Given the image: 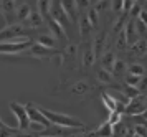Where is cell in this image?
<instances>
[{
  "label": "cell",
  "mask_w": 147,
  "mask_h": 137,
  "mask_svg": "<svg viewBox=\"0 0 147 137\" xmlns=\"http://www.w3.org/2000/svg\"><path fill=\"white\" fill-rule=\"evenodd\" d=\"M40 107V106H38ZM41 114L50 121V124L53 126H61V127H76V129H86V124L80 121V119L73 117V116H68L65 112H56L51 111V109H45V107H40Z\"/></svg>",
  "instance_id": "obj_1"
},
{
  "label": "cell",
  "mask_w": 147,
  "mask_h": 137,
  "mask_svg": "<svg viewBox=\"0 0 147 137\" xmlns=\"http://www.w3.org/2000/svg\"><path fill=\"white\" fill-rule=\"evenodd\" d=\"M35 32L28 28L25 23H12L0 30V43L2 41H18V40H32L28 38V33Z\"/></svg>",
  "instance_id": "obj_2"
},
{
  "label": "cell",
  "mask_w": 147,
  "mask_h": 137,
  "mask_svg": "<svg viewBox=\"0 0 147 137\" xmlns=\"http://www.w3.org/2000/svg\"><path fill=\"white\" fill-rule=\"evenodd\" d=\"M33 40H18V41H2L0 55H23L32 46Z\"/></svg>",
  "instance_id": "obj_3"
},
{
  "label": "cell",
  "mask_w": 147,
  "mask_h": 137,
  "mask_svg": "<svg viewBox=\"0 0 147 137\" xmlns=\"http://www.w3.org/2000/svg\"><path fill=\"white\" fill-rule=\"evenodd\" d=\"M23 55L32 56V58H36V59H51L53 56H56V55H61V51L58 48H47V46H43V45H40V43H36V41H33L32 46H30Z\"/></svg>",
  "instance_id": "obj_4"
},
{
  "label": "cell",
  "mask_w": 147,
  "mask_h": 137,
  "mask_svg": "<svg viewBox=\"0 0 147 137\" xmlns=\"http://www.w3.org/2000/svg\"><path fill=\"white\" fill-rule=\"evenodd\" d=\"M10 111L15 114V117L18 119V127H17V129L27 132L28 124H30V119H28L25 104H20V103H10Z\"/></svg>",
  "instance_id": "obj_5"
},
{
  "label": "cell",
  "mask_w": 147,
  "mask_h": 137,
  "mask_svg": "<svg viewBox=\"0 0 147 137\" xmlns=\"http://www.w3.org/2000/svg\"><path fill=\"white\" fill-rule=\"evenodd\" d=\"M146 109H147V106H146V98H144V94H137V96L131 98L129 104H127L126 109H124V112H126L127 116H137V114H142Z\"/></svg>",
  "instance_id": "obj_6"
},
{
  "label": "cell",
  "mask_w": 147,
  "mask_h": 137,
  "mask_svg": "<svg viewBox=\"0 0 147 137\" xmlns=\"http://www.w3.org/2000/svg\"><path fill=\"white\" fill-rule=\"evenodd\" d=\"M25 109H27V114H28V119L32 121V122H38V124H43L45 127H50V121H48L43 114H41L40 107L36 104H33V103H28V104H25Z\"/></svg>",
  "instance_id": "obj_7"
},
{
  "label": "cell",
  "mask_w": 147,
  "mask_h": 137,
  "mask_svg": "<svg viewBox=\"0 0 147 137\" xmlns=\"http://www.w3.org/2000/svg\"><path fill=\"white\" fill-rule=\"evenodd\" d=\"M22 23H25L28 28H32V30H40L45 26V18H43V15H41L36 8H32V12L28 15V18L25 22H22Z\"/></svg>",
  "instance_id": "obj_8"
},
{
  "label": "cell",
  "mask_w": 147,
  "mask_h": 137,
  "mask_svg": "<svg viewBox=\"0 0 147 137\" xmlns=\"http://www.w3.org/2000/svg\"><path fill=\"white\" fill-rule=\"evenodd\" d=\"M61 7H63L65 13L68 15V18L71 22H74V23H78L80 12H78V7L74 3V0H61Z\"/></svg>",
  "instance_id": "obj_9"
},
{
  "label": "cell",
  "mask_w": 147,
  "mask_h": 137,
  "mask_svg": "<svg viewBox=\"0 0 147 137\" xmlns=\"http://www.w3.org/2000/svg\"><path fill=\"white\" fill-rule=\"evenodd\" d=\"M33 41H36V43H40V45H43V46H47V48H58V38L55 36L53 33H50V32H47V33H38L36 35V38L33 40Z\"/></svg>",
  "instance_id": "obj_10"
},
{
  "label": "cell",
  "mask_w": 147,
  "mask_h": 137,
  "mask_svg": "<svg viewBox=\"0 0 147 137\" xmlns=\"http://www.w3.org/2000/svg\"><path fill=\"white\" fill-rule=\"evenodd\" d=\"M83 66H89L94 63V59H96V55H94V50H93V43H91V40L89 41H83Z\"/></svg>",
  "instance_id": "obj_11"
},
{
  "label": "cell",
  "mask_w": 147,
  "mask_h": 137,
  "mask_svg": "<svg viewBox=\"0 0 147 137\" xmlns=\"http://www.w3.org/2000/svg\"><path fill=\"white\" fill-rule=\"evenodd\" d=\"M88 137H114V127L106 121V122L101 124L98 129H94L93 132H89Z\"/></svg>",
  "instance_id": "obj_12"
},
{
  "label": "cell",
  "mask_w": 147,
  "mask_h": 137,
  "mask_svg": "<svg viewBox=\"0 0 147 137\" xmlns=\"http://www.w3.org/2000/svg\"><path fill=\"white\" fill-rule=\"evenodd\" d=\"M91 88H93V86L89 84L88 81L80 79V81H76V83H73V84H71L69 92H71V94H74V96H84L86 92L91 91Z\"/></svg>",
  "instance_id": "obj_13"
},
{
  "label": "cell",
  "mask_w": 147,
  "mask_h": 137,
  "mask_svg": "<svg viewBox=\"0 0 147 137\" xmlns=\"http://www.w3.org/2000/svg\"><path fill=\"white\" fill-rule=\"evenodd\" d=\"M32 8H33V7H30L27 2H23V3H20V5H17V8H15V20H17V23L25 22V20L28 18L30 12H32Z\"/></svg>",
  "instance_id": "obj_14"
},
{
  "label": "cell",
  "mask_w": 147,
  "mask_h": 137,
  "mask_svg": "<svg viewBox=\"0 0 147 137\" xmlns=\"http://www.w3.org/2000/svg\"><path fill=\"white\" fill-rule=\"evenodd\" d=\"M131 51H132L134 56H137V58H144L147 55V41L144 38H139L136 43L131 45Z\"/></svg>",
  "instance_id": "obj_15"
},
{
  "label": "cell",
  "mask_w": 147,
  "mask_h": 137,
  "mask_svg": "<svg viewBox=\"0 0 147 137\" xmlns=\"http://www.w3.org/2000/svg\"><path fill=\"white\" fill-rule=\"evenodd\" d=\"M114 63H116V55H114V51L107 50L106 53H102V56H101V68H104V70L113 73Z\"/></svg>",
  "instance_id": "obj_16"
},
{
  "label": "cell",
  "mask_w": 147,
  "mask_h": 137,
  "mask_svg": "<svg viewBox=\"0 0 147 137\" xmlns=\"http://www.w3.org/2000/svg\"><path fill=\"white\" fill-rule=\"evenodd\" d=\"M101 98H102V104L109 112H117V103L111 92H101Z\"/></svg>",
  "instance_id": "obj_17"
},
{
  "label": "cell",
  "mask_w": 147,
  "mask_h": 137,
  "mask_svg": "<svg viewBox=\"0 0 147 137\" xmlns=\"http://www.w3.org/2000/svg\"><path fill=\"white\" fill-rule=\"evenodd\" d=\"M96 79L99 81L101 84H113V73L107 71V70H104V68H99L98 71H96Z\"/></svg>",
  "instance_id": "obj_18"
},
{
  "label": "cell",
  "mask_w": 147,
  "mask_h": 137,
  "mask_svg": "<svg viewBox=\"0 0 147 137\" xmlns=\"http://www.w3.org/2000/svg\"><path fill=\"white\" fill-rule=\"evenodd\" d=\"M126 73H129V74H134V76H146V68L140 65V63H131V65L127 66V71Z\"/></svg>",
  "instance_id": "obj_19"
},
{
  "label": "cell",
  "mask_w": 147,
  "mask_h": 137,
  "mask_svg": "<svg viewBox=\"0 0 147 137\" xmlns=\"http://www.w3.org/2000/svg\"><path fill=\"white\" fill-rule=\"evenodd\" d=\"M50 5H51V0H36V10L43 17H47L50 13Z\"/></svg>",
  "instance_id": "obj_20"
},
{
  "label": "cell",
  "mask_w": 147,
  "mask_h": 137,
  "mask_svg": "<svg viewBox=\"0 0 147 137\" xmlns=\"http://www.w3.org/2000/svg\"><path fill=\"white\" fill-rule=\"evenodd\" d=\"M142 78H144V76H142ZM142 78H140V76H134V74H129V73H126V74H124V83H126V86L137 88Z\"/></svg>",
  "instance_id": "obj_21"
},
{
  "label": "cell",
  "mask_w": 147,
  "mask_h": 137,
  "mask_svg": "<svg viewBox=\"0 0 147 137\" xmlns=\"http://www.w3.org/2000/svg\"><path fill=\"white\" fill-rule=\"evenodd\" d=\"M47 127L43 124H38V122H32L30 121V124H28V129H27V132H30V134H33V136H40L41 132L45 131Z\"/></svg>",
  "instance_id": "obj_22"
},
{
  "label": "cell",
  "mask_w": 147,
  "mask_h": 137,
  "mask_svg": "<svg viewBox=\"0 0 147 137\" xmlns=\"http://www.w3.org/2000/svg\"><path fill=\"white\" fill-rule=\"evenodd\" d=\"M126 63L122 61V59H116V63H114V68H113V76H121V74H124L126 73Z\"/></svg>",
  "instance_id": "obj_23"
},
{
  "label": "cell",
  "mask_w": 147,
  "mask_h": 137,
  "mask_svg": "<svg viewBox=\"0 0 147 137\" xmlns=\"http://www.w3.org/2000/svg\"><path fill=\"white\" fill-rule=\"evenodd\" d=\"M18 129L17 127H10V126H2L0 127V137H13L15 134H18Z\"/></svg>",
  "instance_id": "obj_24"
},
{
  "label": "cell",
  "mask_w": 147,
  "mask_h": 137,
  "mask_svg": "<svg viewBox=\"0 0 147 137\" xmlns=\"http://www.w3.org/2000/svg\"><path fill=\"white\" fill-rule=\"evenodd\" d=\"M121 119H122V114H121V112H109V119H107V122L114 127L116 124H119L121 122Z\"/></svg>",
  "instance_id": "obj_25"
},
{
  "label": "cell",
  "mask_w": 147,
  "mask_h": 137,
  "mask_svg": "<svg viewBox=\"0 0 147 137\" xmlns=\"http://www.w3.org/2000/svg\"><path fill=\"white\" fill-rule=\"evenodd\" d=\"M134 134H137L140 137H147V126H136L134 127Z\"/></svg>",
  "instance_id": "obj_26"
},
{
  "label": "cell",
  "mask_w": 147,
  "mask_h": 137,
  "mask_svg": "<svg viewBox=\"0 0 147 137\" xmlns=\"http://www.w3.org/2000/svg\"><path fill=\"white\" fill-rule=\"evenodd\" d=\"M137 20H140L144 25H147V10H146V8H142V10H140V13H139V17H137Z\"/></svg>",
  "instance_id": "obj_27"
},
{
  "label": "cell",
  "mask_w": 147,
  "mask_h": 137,
  "mask_svg": "<svg viewBox=\"0 0 147 137\" xmlns=\"http://www.w3.org/2000/svg\"><path fill=\"white\" fill-rule=\"evenodd\" d=\"M101 0H89V5H96V3H99Z\"/></svg>",
  "instance_id": "obj_28"
},
{
  "label": "cell",
  "mask_w": 147,
  "mask_h": 137,
  "mask_svg": "<svg viewBox=\"0 0 147 137\" xmlns=\"http://www.w3.org/2000/svg\"><path fill=\"white\" fill-rule=\"evenodd\" d=\"M2 126H5V122H3V121H2V119H0V127H2Z\"/></svg>",
  "instance_id": "obj_29"
},
{
  "label": "cell",
  "mask_w": 147,
  "mask_h": 137,
  "mask_svg": "<svg viewBox=\"0 0 147 137\" xmlns=\"http://www.w3.org/2000/svg\"><path fill=\"white\" fill-rule=\"evenodd\" d=\"M132 137H140V136H137V134H132Z\"/></svg>",
  "instance_id": "obj_30"
},
{
  "label": "cell",
  "mask_w": 147,
  "mask_h": 137,
  "mask_svg": "<svg viewBox=\"0 0 147 137\" xmlns=\"http://www.w3.org/2000/svg\"><path fill=\"white\" fill-rule=\"evenodd\" d=\"M146 10H147V8H146Z\"/></svg>",
  "instance_id": "obj_31"
}]
</instances>
